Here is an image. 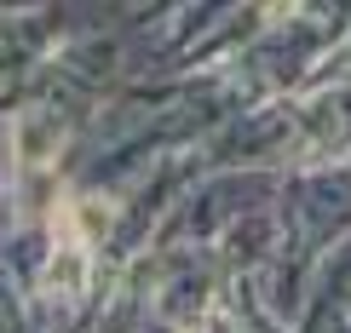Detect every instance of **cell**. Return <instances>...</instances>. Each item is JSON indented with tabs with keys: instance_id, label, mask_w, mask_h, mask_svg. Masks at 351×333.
<instances>
[{
	"instance_id": "obj_1",
	"label": "cell",
	"mask_w": 351,
	"mask_h": 333,
	"mask_svg": "<svg viewBox=\"0 0 351 333\" xmlns=\"http://www.w3.org/2000/svg\"><path fill=\"white\" fill-rule=\"evenodd\" d=\"M98 236H104V230H86L81 201H64V207L52 213V258H47V270H40V287H47L52 299H75L86 287Z\"/></svg>"
}]
</instances>
